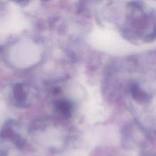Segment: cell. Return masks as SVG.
Instances as JSON below:
<instances>
[{"label": "cell", "mask_w": 156, "mask_h": 156, "mask_svg": "<svg viewBox=\"0 0 156 156\" xmlns=\"http://www.w3.org/2000/svg\"><path fill=\"white\" fill-rule=\"evenodd\" d=\"M55 105L57 112H59L62 116L66 118H69L72 115V102L66 99L59 100L55 102Z\"/></svg>", "instance_id": "1"}, {"label": "cell", "mask_w": 156, "mask_h": 156, "mask_svg": "<svg viewBox=\"0 0 156 156\" xmlns=\"http://www.w3.org/2000/svg\"><path fill=\"white\" fill-rule=\"evenodd\" d=\"M130 92L133 99L138 102H146L148 100L149 96L143 91L136 83H132L130 87Z\"/></svg>", "instance_id": "2"}]
</instances>
